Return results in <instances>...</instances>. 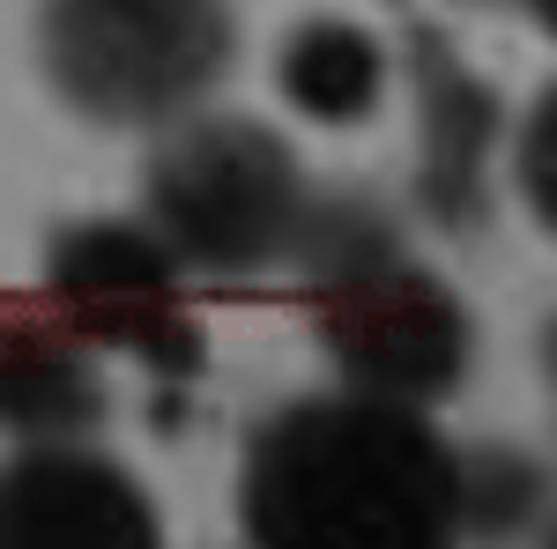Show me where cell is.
I'll use <instances>...</instances> for the list:
<instances>
[{
    "mask_svg": "<svg viewBox=\"0 0 557 549\" xmlns=\"http://www.w3.org/2000/svg\"><path fill=\"white\" fill-rule=\"evenodd\" d=\"M231 67V0H38V75L89 127H164Z\"/></svg>",
    "mask_w": 557,
    "mask_h": 549,
    "instance_id": "cell-2",
    "label": "cell"
},
{
    "mask_svg": "<svg viewBox=\"0 0 557 549\" xmlns=\"http://www.w3.org/2000/svg\"><path fill=\"white\" fill-rule=\"evenodd\" d=\"M312 341L343 386L394 394L417 409H438L475 372V312L446 275L417 267L409 253L320 290Z\"/></svg>",
    "mask_w": 557,
    "mask_h": 549,
    "instance_id": "cell-5",
    "label": "cell"
},
{
    "mask_svg": "<svg viewBox=\"0 0 557 549\" xmlns=\"http://www.w3.org/2000/svg\"><path fill=\"white\" fill-rule=\"evenodd\" d=\"M535 372H543V379L557 386V312L543 320V327H535Z\"/></svg>",
    "mask_w": 557,
    "mask_h": 549,
    "instance_id": "cell-13",
    "label": "cell"
},
{
    "mask_svg": "<svg viewBox=\"0 0 557 549\" xmlns=\"http://www.w3.org/2000/svg\"><path fill=\"white\" fill-rule=\"evenodd\" d=\"M557 490L550 467L520 453L513 438H469L461 446V483H454V535L475 542H506V535H535L550 520Z\"/></svg>",
    "mask_w": 557,
    "mask_h": 549,
    "instance_id": "cell-10",
    "label": "cell"
},
{
    "mask_svg": "<svg viewBox=\"0 0 557 549\" xmlns=\"http://www.w3.org/2000/svg\"><path fill=\"white\" fill-rule=\"evenodd\" d=\"M409 97H417V178L409 209L438 230H483L491 223V149L506 134L498 89L446 45V30L409 23Z\"/></svg>",
    "mask_w": 557,
    "mask_h": 549,
    "instance_id": "cell-7",
    "label": "cell"
},
{
    "mask_svg": "<svg viewBox=\"0 0 557 549\" xmlns=\"http://www.w3.org/2000/svg\"><path fill=\"white\" fill-rule=\"evenodd\" d=\"M401 253L409 246H401V223H394L386 201H372V194H320L312 186L283 267H298L312 290H335V283L372 275V267H386V260H401Z\"/></svg>",
    "mask_w": 557,
    "mask_h": 549,
    "instance_id": "cell-11",
    "label": "cell"
},
{
    "mask_svg": "<svg viewBox=\"0 0 557 549\" xmlns=\"http://www.w3.org/2000/svg\"><path fill=\"white\" fill-rule=\"evenodd\" d=\"M275 89L312 127H364L386 104V45L349 15H305L275 45Z\"/></svg>",
    "mask_w": 557,
    "mask_h": 549,
    "instance_id": "cell-9",
    "label": "cell"
},
{
    "mask_svg": "<svg viewBox=\"0 0 557 549\" xmlns=\"http://www.w3.org/2000/svg\"><path fill=\"white\" fill-rule=\"evenodd\" d=\"M45 290L52 312L89 335L97 349L134 357L157 386L201 379L209 341L201 320L186 312V260L164 246L149 215H83L60 223L45 246Z\"/></svg>",
    "mask_w": 557,
    "mask_h": 549,
    "instance_id": "cell-4",
    "label": "cell"
},
{
    "mask_svg": "<svg viewBox=\"0 0 557 549\" xmlns=\"http://www.w3.org/2000/svg\"><path fill=\"white\" fill-rule=\"evenodd\" d=\"M520 8L535 15V30H543V38H557V0H520Z\"/></svg>",
    "mask_w": 557,
    "mask_h": 549,
    "instance_id": "cell-14",
    "label": "cell"
},
{
    "mask_svg": "<svg viewBox=\"0 0 557 549\" xmlns=\"http://www.w3.org/2000/svg\"><path fill=\"white\" fill-rule=\"evenodd\" d=\"M312 178L290 141L253 112H178L157 127L141 164V215L164 230L186 267L209 275H260L283 267L305 223Z\"/></svg>",
    "mask_w": 557,
    "mask_h": 549,
    "instance_id": "cell-3",
    "label": "cell"
},
{
    "mask_svg": "<svg viewBox=\"0 0 557 549\" xmlns=\"http://www.w3.org/2000/svg\"><path fill=\"white\" fill-rule=\"evenodd\" d=\"M535 535H550V542H557V506H550V520H543V527H535Z\"/></svg>",
    "mask_w": 557,
    "mask_h": 549,
    "instance_id": "cell-15",
    "label": "cell"
},
{
    "mask_svg": "<svg viewBox=\"0 0 557 549\" xmlns=\"http://www.w3.org/2000/svg\"><path fill=\"white\" fill-rule=\"evenodd\" d=\"M112 423V386L97 341L60 312H0V431L23 438H97Z\"/></svg>",
    "mask_w": 557,
    "mask_h": 549,
    "instance_id": "cell-8",
    "label": "cell"
},
{
    "mask_svg": "<svg viewBox=\"0 0 557 549\" xmlns=\"http://www.w3.org/2000/svg\"><path fill=\"white\" fill-rule=\"evenodd\" d=\"M157 535L149 483L89 438H23L0 461V549H141Z\"/></svg>",
    "mask_w": 557,
    "mask_h": 549,
    "instance_id": "cell-6",
    "label": "cell"
},
{
    "mask_svg": "<svg viewBox=\"0 0 557 549\" xmlns=\"http://www.w3.org/2000/svg\"><path fill=\"white\" fill-rule=\"evenodd\" d=\"M461 446L431 409L335 386L246 431L238 527L268 549H431L454 542Z\"/></svg>",
    "mask_w": 557,
    "mask_h": 549,
    "instance_id": "cell-1",
    "label": "cell"
},
{
    "mask_svg": "<svg viewBox=\"0 0 557 549\" xmlns=\"http://www.w3.org/2000/svg\"><path fill=\"white\" fill-rule=\"evenodd\" d=\"M513 186L528 201V215L557 238V83L520 112V127H513Z\"/></svg>",
    "mask_w": 557,
    "mask_h": 549,
    "instance_id": "cell-12",
    "label": "cell"
}]
</instances>
